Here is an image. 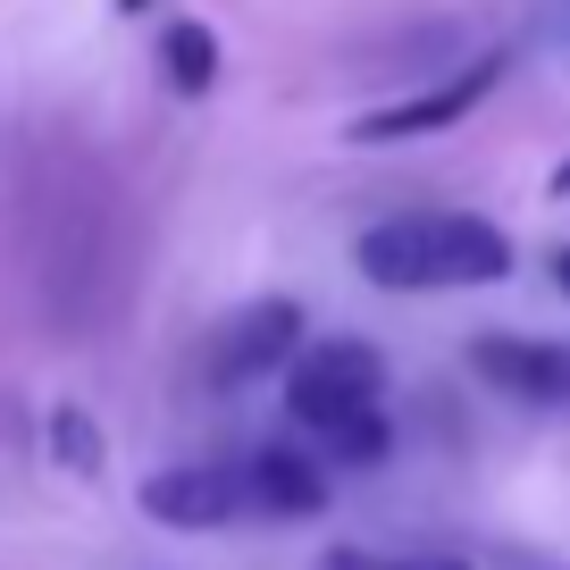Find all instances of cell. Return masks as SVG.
Listing matches in <instances>:
<instances>
[{
    "instance_id": "10",
    "label": "cell",
    "mask_w": 570,
    "mask_h": 570,
    "mask_svg": "<svg viewBox=\"0 0 570 570\" xmlns=\"http://www.w3.org/2000/svg\"><path fill=\"white\" fill-rule=\"evenodd\" d=\"M51 436H59V453H68V470H101V436H92L76 411H59L51 420Z\"/></svg>"
},
{
    "instance_id": "3",
    "label": "cell",
    "mask_w": 570,
    "mask_h": 570,
    "mask_svg": "<svg viewBox=\"0 0 570 570\" xmlns=\"http://www.w3.org/2000/svg\"><path fill=\"white\" fill-rule=\"evenodd\" d=\"M495 76H503V51H479L462 76H445V85H428V92H411V101H386V109H370V118H353V142H411V135H436V126H462L470 109L495 92Z\"/></svg>"
},
{
    "instance_id": "2",
    "label": "cell",
    "mask_w": 570,
    "mask_h": 570,
    "mask_svg": "<svg viewBox=\"0 0 570 570\" xmlns=\"http://www.w3.org/2000/svg\"><path fill=\"white\" fill-rule=\"evenodd\" d=\"M377 394H386V361H377L370 344H353V336H320L285 370V411H294L327 445V462H344V470L386 462V445H394Z\"/></svg>"
},
{
    "instance_id": "11",
    "label": "cell",
    "mask_w": 570,
    "mask_h": 570,
    "mask_svg": "<svg viewBox=\"0 0 570 570\" xmlns=\"http://www.w3.org/2000/svg\"><path fill=\"white\" fill-rule=\"evenodd\" d=\"M487 570H570V562H553L537 546H487Z\"/></svg>"
},
{
    "instance_id": "13",
    "label": "cell",
    "mask_w": 570,
    "mask_h": 570,
    "mask_svg": "<svg viewBox=\"0 0 570 570\" xmlns=\"http://www.w3.org/2000/svg\"><path fill=\"white\" fill-rule=\"evenodd\" d=\"M553 194H570V168H562V177H553Z\"/></svg>"
},
{
    "instance_id": "6",
    "label": "cell",
    "mask_w": 570,
    "mask_h": 570,
    "mask_svg": "<svg viewBox=\"0 0 570 570\" xmlns=\"http://www.w3.org/2000/svg\"><path fill=\"white\" fill-rule=\"evenodd\" d=\"M470 370H479L495 394H520V403H570V344L479 336L470 344Z\"/></svg>"
},
{
    "instance_id": "4",
    "label": "cell",
    "mask_w": 570,
    "mask_h": 570,
    "mask_svg": "<svg viewBox=\"0 0 570 570\" xmlns=\"http://www.w3.org/2000/svg\"><path fill=\"white\" fill-rule=\"evenodd\" d=\"M142 512L160 529H227L252 512L244 495V462H177L160 479H142Z\"/></svg>"
},
{
    "instance_id": "12",
    "label": "cell",
    "mask_w": 570,
    "mask_h": 570,
    "mask_svg": "<svg viewBox=\"0 0 570 570\" xmlns=\"http://www.w3.org/2000/svg\"><path fill=\"white\" fill-rule=\"evenodd\" d=\"M553 285H562V294H570V244L553 252Z\"/></svg>"
},
{
    "instance_id": "1",
    "label": "cell",
    "mask_w": 570,
    "mask_h": 570,
    "mask_svg": "<svg viewBox=\"0 0 570 570\" xmlns=\"http://www.w3.org/2000/svg\"><path fill=\"white\" fill-rule=\"evenodd\" d=\"M353 261L386 294H445V285L512 277V235L479 210H403V218H377L353 244Z\"/></svg>"
},
{
    "instance_id": "7",
    "label": "cell",
    "mask_w": 570,
    "mask_h": 570,
    "mask_svg": "<svg viewBox=\"0 0 570 570\" xmlns=\"http://www.w3.org/2000/svg\"><path fill=\"white\" fill-rule=\"evenodd\" d=\"M244 495H252V512H268V520H311L327 503V470L311 462V453L268 445V453L244 462Z\"/></svg>"
},
{
    "instance_id": "9",
    "label": "cell",
    "mask_w": 570,
    "mask_h": 570,
    "mask_svg": "<svg viewBox=\"0 0 570 570\" xmlns=\"http://www.w3.org/2000/svg\"><path fill=\"white\" fill-rule=\"evenodd\" d=\"M327 570H479V562H462V553H411V562H377V553H327Z\"/></svg>"
},
{
    "instance_id": "5",
    "label": "cell",
    "mask_w": 570,
    "mask_h": 570,
    "mask_svg": "<svg viewBox=\"0 0 570 570\" xmlns=\"http://www.w3.org/2000/svg\"><path fill=\"white\" fill-rule=\"evenodd\" d=\"M294 344H303V311L294 303H244L227 327L210 336V386H252L261 370H277V361H294Z\"/></svg>"
},
{
    "instance_id": "14",
    "label": "cell",
    "mask_w": 570,
    "mask_h": 570,
    "mask_svg": "<svg viewBox=\"0 0 570 570\" xmlns=\"http://www.w3.org/2000/svg\"><path fill=\"white\" fill-rule=\"evenodd\" d=\"M118 9H142V0H118Z\"/></svg>"
},
{
    "instance_id": "8",
    "label": "cell",
    "mask_w": 570,
    "mask_h": 570,
    "mask_svg": "<svg viewBox=\"0 0 570 570\" xmlns=\"http://www.w3.org/2000/svg\"><path fill=\"white\" fill-rule=\"evenodd\" d=\"M160 68H168V85H177L185 101H202V92L218 85V35L202 18H177L160 35Z\"/></svg>"
}]
</instances>
